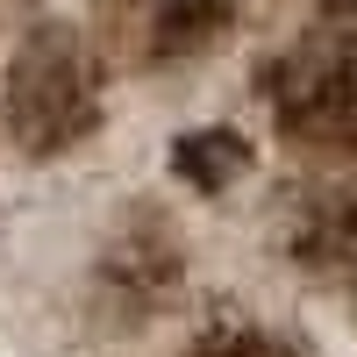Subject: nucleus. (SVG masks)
Instances as JSON below:
<instances>
[{
	"mask_svg": "<svg viewBox=\"0 0 357 357\" xmlns=\"http://www.w3.org/2000/svg\"><path fill=\"white\" fill-rule=\"evenodd\" d=\"M0 357H22V350H15V343H8V336H0Z\"/></svg>",
	"mask_w": 357,
	"mask_h": 357,
	"instance_id": "f257e3e1",
	"label": "nucleus"
}]
</instances>
